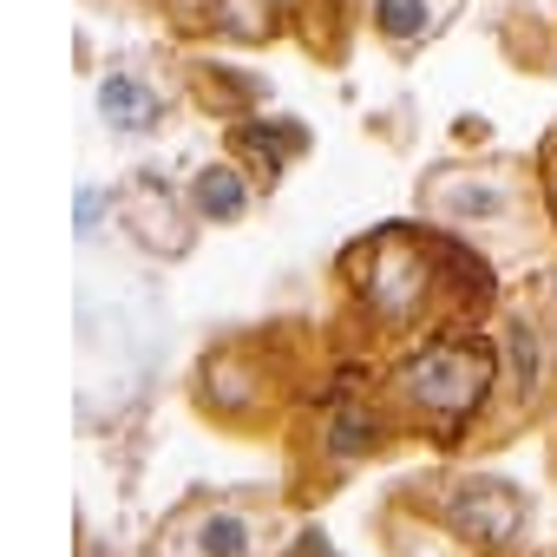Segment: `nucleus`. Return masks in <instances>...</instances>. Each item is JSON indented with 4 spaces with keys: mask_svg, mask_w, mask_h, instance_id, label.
<instances>
[{
    "mask_svg": "<svg viewBox=\"0 0 557 557\" xmlns=\"http://www.w3.org/2000/svg\"><path fill=\"white\" fill-rule=\"evenodd\" d=\"M492 387V348H426L400 368V394L420 400L426 413H472Z\"/></svg>",
    "mask_w": 557,
    "mask_h": 557,
    "instance_id": "f257e3e1",
    "label": "nucleus"
},
{
    "mask_svg": "<svg viewBox=\"0 0 557 557\" xmlns=\"http://www.w3.org/2000/svg\"><path fill=\"white\" fill-rule=\"evenodd\" d=\"M453 531L459 537H479V544H511V531H518V498L505 492V485H466L459 498H453Z\"/></svg>",
    "mask_w": 557,
    "mask_h": 557,
    "instance_id": "f03ea898",
    "label": "nucleus"
},
{
    "mask_svg": "<svg viewBox=\"0 0 557 557\" xmlns=\"http://www.w3.org/2000/svg\"><path fill=\"white\" fill-rule=\"evenodd\" d=\"M99 112L112 119V132H151L158 99H151L138 79H106V86H99Z\"/></svg>",
    "mask_w": 557,
    "mask_h": 557,
    "instance_id": "7ed1b4c3",
    "label": "nucleus"
},
{
    "mask_svg": "<svg viewBox=\"0 0 557 557\" xmlns=\"http://www.w3.org/2000/svg\"><path fill=\"white\" fill-rule=\"evenodd\" d=\"M190 203H197L203 216L230 223V216H243V177H236V171H223V164H210V171L190 184Z\"/></svg>",
    "mask_w": 557,
    "mask_h": 557,
    "instance_id": "20e7f679",
    "label": "nucleus"
},
{
    "mask_svg": "<svg viewBox=\"0 0 557 557\" xmlns=\"http://www.w3.org/2000/svg\"><path fill=\"white\" fill-rule=\"evenodd\" d=\"M426 0H374V27L387 34V40H420L426 34Z\"/></svg>",
    "mask_w": 557,
    "mask_h": 557,
    "instance_id": "39448f33",
    "label": "nucleus"
},
{
    "mask_svg": "<svg viewBox=\"0 0 557 557\" xmlns=\"http://www.w3.org/2000/svg\"><path fill=\"white\" fill-rule=\"evenodd\" d=\"M203 557H249V524L243 518H210L203 524Z\"/></svg>",
    "mask_w": 557,
    "mask_h": 557,
    "instance_id": "423d86ee",
    "label": "nucleus"
},
{
    "mask_svg": "<svg viewBox=\"0 0 557 557\" xmlns=\"http://www.w3.org/2000/svg\"><path fill=\"white\" fill-rule=\"evenodd\" d=\"M361 440H368L361 420H342V426H335V446H342V453H361Z\"/></svg>",
    "mask_w": 557,
    "mask_h": 557,
    "instance_id": "0eeeda50",
    "label": "nucleus"
},
{
    "mask_svg": "<svg viewBox=\"0 0 557 557\" xmlns=\"http://www.w3.org/2000/svg\"><path fill=\"white\" fill-rule=\"evenodd\" d=\"M99 223V190H79V230H92Z\"/></svg>",
    "mask_w": 557,
    "mask_h": 557,
    "instance_id": "6e6552de",
    "label": "nucleus"
}]
</instances>
